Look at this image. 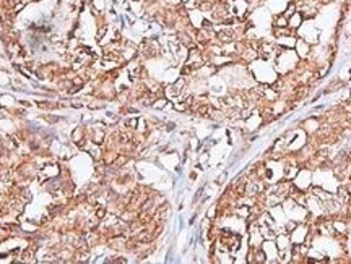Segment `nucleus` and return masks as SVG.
I'll return each instance as SVG.
<instances>
[{
  "label": "nucleus",
  "instance_id": "1",
  "mask_svg": "<svg viewBox=\"0 0 351 264\" xmlns=\"http://www.w3.org/2000/svg\"><path fill=\"white\" fill-rule=\"evenodd\" d=\"M302 20H304V18H302V15L299 13V12H296L294 15H291V16L288 18V26H289V28H298L299 24L302 23Z\"/></svg>",
  "mask_w": 351,
  "mask_h": 264
},
{
  "label": "nucleus",
  "instance_id": "2",
  "mask_svg": "<svg viewBox=\"0 0 351 264\" xmlns=\"http://www.w3.org/2000/svg\"><path fill=\"white\" fill-rule=\"evenodd\" d=\"M273 26H288V16L284 13L278 15L275 18V21H273Z\"/></svg>",
  "mask_w": 351,
  "mask_h": 264
},
{
  "label": "nucleus",
  "instance_id": "3",
  "mask_svg": "<svg viewBox=\"0 0 351 264\" xmlns=\"http://www.w3.org/2000/svg\"><path fill=\"white\" fill-rule=\"evenodd\" d=\"M298 12V7H296V2H289V5L286 7V12H284V15H286L288 18L291 16V15H294Z\"/></svg>",
  "mask_w": 351,
  "mask_h": 264
}]
</instances>
